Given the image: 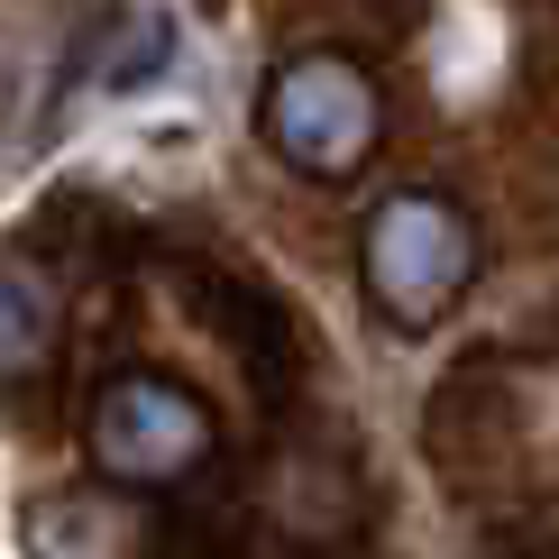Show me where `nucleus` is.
<instances>
[{
  "label": "nucleus",
  "instance_id": "4",
  "mask_svg": "<svg viewBox=\"0 0 559 559\" xmlns=\"http://www.w3.org/2000/svg\"><path fill=\"white\" fill-rule=\"evenodd\" d=\"M10 367H37V275H10Z\"/></svg>",
  "mask_w": 559,
  "mask_h": 559
},
{
  "label": "nucleus",
  "instance_id": "3",
  "mask_svg": "<svg viewBox=\"0 0 559 559\" xmlns=\"http://www.w3.org/2000/svg\"><path fill=\"white\" fill-rule=\"evenodd\" d=\"M92 450H102V468L120 477H183L202 450H212V423H202V404L183 385H156V377H129L102 394V413H92Z\"/></svg>",
  "mask_w": 559,
  "mask_h": 559
},
{
  "label": "nucleus",
  "instance_id": "2",
  "mask_svg": "<svg viewBox=\"0 0 559 559\" xmlns=\"http://www.w3.org/2000/svg\"><path fill=\"white\" fill-rule=\"evenodd\" d=\"M266 138L294 166L340 175V166H358L367 138H377V102H367V83L348 74V64L302 56V64H285V74L266 83Z\"/></svg>",
  "mask_w": 559,
  "mask_h": 559
},
{
  "label": "nucleus",
  "instance_id": "1",
  "mask_svg": "<svg viewBox=\"0 0 559 559\" xmlns=\"http://www.w3.org/2000/svg\"><path fill=\"white\" fill-rule=\"evenodd\" d=\"M477 275V239L440 193H394L367 221V285L394 321H440Z\"/></svg>",
  "mask_w": 559,
  "mask_h": 559
}]
</instances>
